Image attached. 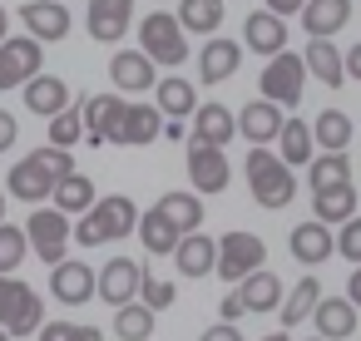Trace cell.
Wrapping results in <instances>:
<instances>
[{
	"mask_svg": "<svg viewBox=\"0 0 361 341\" xmlns=\"http://www.w3.org/2000/svg\"><path fill=\"white\" fill-rule=\"evenodd\" d=\"M287 247H292V257H297L302 267H317V262H326V257L336 252V232H331V223L312 218V223H297V228H292Z\"/></svg>",
	"mask_w": 361,
	"mask_h": 341,
	"instance_id": "e0dca14e",
	"label": "cell"
},
{
	"mask_svg": "<svg viewBox=\"0 0 361 341\" xmlns=\"http://www.w3.org/2000/svg\"><path fill=\"white\" fill-rule=\"evenodd\" d=\"M75 139H90V124H85V114L70 104L65 114H55V119H50V144H60V149H75Z\"/></svg>",
	"mask_w": 361,
	"mask_h": 341,
	"instance_id": "60d3db41",
	"label": "cell"
},
{
	"mask_svg": "<svg viewBox=\"0 0 361 341\" xmlns=\"http://www.w3.org/2000/svg\"><path fill=\"white\" fill-rule=\"evenodd\" d=\"M336 183H351V159H346V154H322V159H312V193L336 188Z\"/></svg>",
	"mask_w": 361,
	"mask_h": 341,
	"instance_id": "f35d334b",
	"label": "cell"
},
{
	"mask_svg": "<svg viewBox=\"0 0 361 341\" xmlns=\"http://www.w3.org/2000/svg\"><path fill=\"white\" fill-rule=\"evenodd\" d=\"M173 262H178V272L183 277H208V272H218V242L213 237H203V232H183V242H178V252H173Z\"/></svg>",
	"mask_w": 361,
	"mask_h": 341,
	"instance_id": "cb8c5ba5",
	"label": "cell"
},
{
	"mask_svg": "<svg viewBox=\"0 0 361 341\" xmlns=\"http://www.w3.org/2000/svg\"><path fill=\"white\" fill-rule=\"evenodd\" d=\"M25 232H30V242H35V257H40V262H50V267H60V262H65L70 213H60L55 203H50V208H35V213H30V223H25Z\"/></svg>",
	"mask_w": 361,
	"mask_h": 341,
	"instance_id": "9c48e42d",
	"label": "cell"
},
{
	"mask_svg": "<svg viewBox=\"0 0 361 341\" xmlns=\"http://www.w3.org/2000/svg\"><path fill=\"white\" fill-rule=\"evenodd\" d=\"M0 223H6V193H0Z\"/></svg>",
	"mask_w": 361,
	"mask_h": 341,
	"instance_id": "db71d44e",
	"label": "cell"
},
{
	"mask_svg": "<svg viewBox=\"0 0 361 341\" xmlns=\"http://www.w3.org/2000/svg\"><path fill=\"white\" fill-rule=\"evenodd\" d=\"M16 129H20V124H16V114H11V109H0V154L16 144Z\"/></svg>",
	"mask_w": 361,
	"mask_h": 341,
	"instance_id": "7dc6e473",
	"label": "cell"
},
{
	"mask_svg": "<svg viewBox=\"0 0 361 341\" xmlns=\"http://www.w3.org/2000/svg\"><path fill=\"white\" fill-rule=\"evenodd\" d=\"M262 262H267V242H262L257 232H223V237H218V277H223L228 287L247 282Z\"/></svg>",
	"mask_w": 361,
	"mask_h": 341,
	"instance_id": "52a82bcc",
	"label": "cell"
},
{
	"mask_svg": "<svg viewBox=\"0 0 361 341\" xmlns=\"http://www.w3.org/2000/svg\"><path fill=\"white\" fill-rule=\"evenodd\" d=\"M70 173H75V159H70V149H60V144H45V149L25 154V159L11 168V198H20V203L40 208L45 198H55L60 178H70Z\"/></svg>",
	"mask_w": 361,
	"mask_h": 341,
	"instance_id": "6da1fadb",
	"label": "cell"
},
{
	"mask_svg": "<svg viewBox=\"0 0 361 341\" xmlns=\"http://www.w3.org/2000/svg\"><path fill=\"white\" fill-rule=\"evenodd\" d=\"M154 208L169 223H178V232H198V223H203V193H164Z\"/></svg>",
	"mask_w": 361,
	"mask_h": 341,
	"instance_id": "d6a6232c",
	"label": "cell"
},
{
	"mask_svg": "<svg viewBox=\"0 0 361 341\" xmlns=\"http://www.w3.org/2000/svg\"><path fill=\"white\" fill-rule=\"evenodd\" d=\"M233 129H238V119H233L228 104H218V99H203V104H198V114H193V139H203V144H228Z\"/></svg>",
	"mask_w": 361,
	"mask_h": 341,
	"instance_id": "f1b7e54d",
	"label": "cell"
},
{
	"mask_svg": "<svg viewBox=\"0 0 361 341\" xmlns=\"http://www.w3.org/2000/svg\"><path fill=\"white\" fill-rule=\"evenodd\" d=\"M307 70H312L317 85L341 89V80H346V55H341L331 40H312V45H307Z\"/></svg>",
	"mask_w": 361,
	"mask_h": 341,
	"instance_id": "83f0119b",
	"label": "cell"
},
{
	"mask_svg": "<svg viewBox=\"0 0 361 341\" xmlns=\"http://www.w3.org/2000/svg\"><path fill=\"white\" fill-rule=\"evenodd\" d=\"M282 129H287V114H282L277 99H247L243 114H238V134H243L252 149H257V144H277Z\"/></svg>",
	"mask_w": 361,
	"mask_h": 341,
	"instance_id": "7c38bea8",
	"label": "cell"
},
{
	"mask_svg": "<svg viewBox=\"0 0 361 341\" xmlns=\"http://www.w3.org/2000/svg\"><path fill=\"white\" fill-rule=\"evenodd\" d=\"M188 178H193V193H223L228 178H233L223 144H203V139H198V144L188 149Z\"/></svg>",
	"mask_w": 361,
	"mask_h": 341,
	"instance_id": "4fadbf2b",
	"label": "cell"
},
{
	"mask_svg": "<svg viewBox=\"0 0 361 341\" xmlns=\"http://www.w3.org/2000/svg\"><path fill=\"white\" fill-rule=\"evenodd\" d=\"M247 188H252V198H257V208H287L292 198H297V178H292V163L282 159V154H272L267 144H257L252 154H247Z\"/></svg>",
	"mask_w": 361,
	"mask_h": 341,
	"instance_id": "3957f363",
	"label": "cell"
},
{
	"mask_svg": "<svg viewBox=\"0 0 361 341\" xmlns=\"http://www.w3.org/2000/svg\"><path fill=\"white\" fill-rule=\"evenodd\" d=\"M312 144H317V129H312L307 119H287V129H282V139H277V154L297 168V163H312Z\"/></svg>",
	"mask_w": 361,
	"mask_h": 341,
	"instance_id": "e575fe53",
	"label": "cell"
},
{
	"mask_svg": "<svg viewBox=\"0 0 361 341\" xmlns=\"http://www.w3.org/2000/svg\"><path fill=\"white\" fill-rule=\"evenodd\" d=\"M124 109H129V99L94 94V99L85 104V124H90V139H85V144H114V134H119V124H124Z\"/></svg>",
	"mask_w": 361,
	"mask_h": 341,
	"instance_id": "ffe728a7",
	"label": "cell"
},
{
	"mask_svg": "<svg viewBox=\"0 0 361 341\" xmlns=\"http://www.w3.org/2000/svg\"><path fill=\"white\" fill-rule=\"evenodd\" d=\"M139 287H144V267L134 257H109L99 267V302H109L114 311L139 302Z\"/></svg>",
	"mask_w": 361,
	"mask_h": 341,
	"instance_id": "8fae6325",
	"label": "cell"
},
{
	"mask_svg": "<svg viewBox=\"0 0 361 341\" xmlns=\"http://www.w3.org/2000/svg\"><path fill=\"white\" fill-rule=\"evenodd\" d=\"M307 55H292V50H282V55H272L267 65H262V75H257V94L262 99H277L282 109H292V104H302V85H307Z\"/></svg>",
	"mask_w": 361,
	"mask_h": 341,
	"instance_id": "8992f818",
	"label": "cell"
},
{
	"mask_svg": "<svg viewBox=\"0 0 361 341\" xmlns=\"http://www.w3.org/2000/svg\"><path fill=\"white\" fill-rule=\"evenodd\" d=\"M139 208H134V198H124V193H109V198H99L80 223H75V242L80 247H104V242H119V237H129V232H139Z\"/></svg>",
	"mask_w": 361,
	"mask_h": 341,
	"instance_id": "7a4b0ae2",
	"label": "cell"
},
{
	"mask_svg": "<svg viewBox=\"0 0 361 341\" xmlns=\"http://www.w3.org/2000/svg\"><path fill=\"white\" fill-rule=\"evenodd\" d=\"M164 109L159 104H129L124 109V124H119V134H114V144H154L159 134H164Z\"/></svg>",
	"mask_w": 361,
	"mask_h": 341,
	"instance_id": "603a6c76",
	"label": "cell"
},
{
	"mask_svg": "<svg viewBox=\"0 0 361 341\" xmlns=\"http://www.w3.org/2000/svg\"><path fill=\"white\" fill-rule=\"evenodd\" d=\"M346 20H351V0H312V6L302 11L307 40H331Z\"/></svg>",
	"mask_w": 361,
	"mask_h": 341,
	"instance_id": "7402d4cb",
	"label": "cell"
},
{
	"mask_svg": "<svg viewBox=\"0 0 361 341\" xmlns=\"http://www.w3.org/2000/svg\"><path fill=\"white\" fill-rule=\"evenodd\" d=\"M346 297L361 306V262H356V267H351V277H346Z\"/></svg>",
	"mask_w": 361,
	"mask_h": 341,
	"instance_id": "681fc988",
	"label": "cell"
},
{
	"mask_svg": "<svg viewBox=\"0 0 361 341\" xmlns=\"http://www.w3.org/2000/svg\"><path fill=\"white\" fill-rule=\"evenodd\" d=\"M317 144H322V154H346V144H351V114H341V109H322L317 114Z\"/></svg>",
	"mask_w": 361,
	"mask_h": 341,
	"instance_id": "836d02e7",
	"label": "cell"
},
{
	"mask_svg": "<svg viewBox=\"0 0 361 341\" xmlns=\"http://www.w3.org/2000/svg\"><path fill=\"white\" fill-rule=\"evenodd\" d=\"M0 326L11 336H35L45 326V306H40L35 287H25L16 272H0Z\"/></svg>",
	"mask_w": 361,
	"mask_h": 341,
	"instance_id": "277c9868",
	"label": "cell"
},
{
	"mask_svg": "<svg viewBox=\"0 0 361 341\" xmlns=\"http://www.w3.org/2000/svg\"><path fill=\"white\" fill-rule=\"evenodd\" d=\"M139 302H149L154 311L173 306V282H154V277H144V287H139Z\"/></svg>",
	"mask_w": 361,
	"mask_h": 341,
	"instance_id": "ee69618b",
	"label": "cell"
},
{
	"mask_svg": "<svg viewBox=\"0 0 361 341\" xmlns=\"http://www.w3.org/2000/svg\"><path fill=\"white\" fill-rule=\"evenodd\" d=\"M25 257H30V232L0 223V272H16Z\"/></svg>",
	"mask_w": 361,
	"mask_h": 341,
	"instance_id": "ab89813d",
	"label": "cell"
},
{
	"mask_svg": "<svg viewBox=\"0 0 361 341\" xmlns=\"http://www.w3.org/2000/svg\"><path fill=\"white\" fill-rule=\"evenodd\" d=\"M139 50L149 60H159V65H183L188 60V30H183V20L169 16V11L144 16L139 20Z\"/></svg>",
	"mask_w": 361,
	"mask_h": 341,
	"instance_id": "5b68a950",
	"label": "cell"
},
{
	"mask_svg": "<svg viewBox=\"0 0 361 341\" xmlns=\"http://www.w3.org/2000/svg\"><path fill=\"white\" fill-rule=\"evenodd\" d=\"M336 252H341L346 262H361V218L341 223V232H336Z\"/></svg>",
	"mask_w": 361,
	"mask_h": 341,
	"instance_id": "7bdbcfd3",
	"label": "cell"
},
{
	"mask_svg": "<svg viewBox=\"0 0 361 341\" xmlns=\"http://www.w3.org/2000/svg\"><path fill=\"white\" fill-rule=\"evenodd\" d=\"M322 306V282L317 277H302L292 292H287V302H282V326H297L302 316H312Z\"/></svg>",
	"mask_w": 361,
	"mask_h": 341,
	"instance_id": "74e56055",
	"label": "cell"
},
{
	"mask_svg": "<svg viewBox=\"0 0 361 341\" xmlns=\"http://www.w3.org/2000/svg\"><path fill=\"white\" fill-rule=\"evenodd\" d=\"M0 40H11V16H6V6H0Z\"/></svg>",
	"mask_w": 361,
	"mask_h": 341,
	"instance_id": "816d5d0a",
	"label": "cell"
},
{
	"mask_svg": "<svg viewBox=\"0 0 361 341\" xmlns=\"http://www.w3.org/2000/svg\"><path fill=\"white\" fill-rule=\"evenodd\" d=\"M139 242H144L149 257H173L178 242H183V232H178V223H169L159 208H149V213L139 218Z\"/></svg>",
	"mask_w": 361,
	"mask_h": 341,
	"instance_id": "484cf974",
	"label": "cell"
},
{
	"mask_svg": "<svg viewBox=\"0 0 361 341\" xmlns=\"http://www.w3.org/2000/svg\"><path fill=\"white\" fill-rule=\"evenodd\" d=\"M20 25H25V35L55 45V40L70 35V11L60 6V0H25V6H20Z\"/></svg>",
	"mask_w": 361,
	"mask_h": 341,
	"instance_id": "9a60e30c",
	"label": "cell"
},
{
	"mask_svg": "<svg viewBox=\"0 0 361 341\" xmlns=\"http://www.w3.org/2000/svg\"><path fill=\"white\" fill-rule=\"evenodd\" d=\"M307 341H326V336H307Z\"/></svg>",
	"mask_w": 361,
	"mask_h": 341,
	"instance_id": "9f6ffc18",
	"label": "cell"
},
{
	"mask_svg": "<svg viewBox=\"0 0 361 341\" xmlns=\"http://www.w3.org/2000/svg\"><path fill=\"white\" fill-rule=\"evenodd\" d=\"M312 6V0H267V11H277V16H302Z\"/></svg>",
	"mask_w": 361,
	"mask_h": 341,
	"instance_id": "c3c4849f",
	"label": "cell"
},
{
	"mask_svg": "<svg viewBox=\"0 0 361 341\" xmlns=\"http://www.w3.org/2000/svg\"><path fill=\"white\" fill-rule=\"evenodd\" d=\"M312 213L322 218V223H351L356 218V188L351 183H336V188H322V193H312Z\"/></svg>",
	"mask_w": 361,
	"mask_h": 341,
	"instance_id": "f546056e",
	"label": "cell"
},
{
	"mask_svg": "<svg viewBox=\"0 0 361 341\" xmlns=\"http://www.w3.org/2000/svg\"><path fill=\"white\" fill-rule=\"evenodd\" d=\"M238 70H243V45L213 35V40L203 45V55H198V80H203V85H223V80H233Z\"/></svg>",
	"mask_w": 361,
	"mask_h": 341,
	"instance_id": "ac0fdd59",
	"label": "cell"
},
{
	"mask_svg": "<svg viewBox=\"0 0 361 341\" xmlns=\"http://www.w3.org/2000/svg\"><path fill=\"white\" fill-rule=\"evenodd\" d=\"M198 94H193V85L188 80H178V75H169V80H159L154 85V104L169 114V119H188V114H198V104H193Z\"/></svg>",
	"mask_w": 361,
	"mask_h": 341,
	"instance_id": "4dcf8cb0",
	"label": "cell"
},
{
	"mask_svg": "<svg viewBox=\"0 0 361 341\" xmlns=\"http://www.w3.org/2000/svg\"><path fill=\"white\" fill-rule=\"evenodd\" d=\"M94 203H99V193H94V178H85V173H70V178H60V188H55V208H60V213H70V218H85Z\"/></svg>",
	"mask_w": 361,
	"mask_h": 341,
	"instance_id": "1f68e13d",
	"label": "cell"
},
{
	"mask_svg": "<svg viewBox=\"0 0 361 341\" xmlns=\"http://www.w3.org/2000/svg\"><path fill=\"white\" fill-rule=\"evenodd\" d=\"M262 341H292V336H287V331H272V336H262Z\"/></svg>",
	"mask_w": 361,
	"mask_h": 341,
	"instance_id": "f5cc1de1",
	"label": "cell"
},
{
	"mask_svg": "<svg viewBox=\"0 0 361 341\" xmlns=\"http://www.w3.org/2000/svg\"><path fill=\"white\" fill-rule=\"evenodd\" d=\"M178 20L193 35H213L223 25V0H178Z\"/></svg>",
	"mask_w": 361,
	"mask_h": 341,
	"instance_id": "8d00e7d4",
	"label": "cell"
},
{
	"mask_svg": "<svg viewBox=\"0 0 361 341\" xmlns=\"http://www.w3.org/2000/svg\"><path fill=\"white\" fill-rule=\"evenodd\" d=\"M346 75L361 80V45H351V55H346Z\"/></svg>",
	"mask_w": 361,
	"mask_h": 341,
	"instance_id": "f907efd6",
	"label": "cell"
},
{
	"mask_svg": "<svg viewBox=\"0 0 361 341\" xmlns=\"http://www.w3.org/2000/svg\"><path fill=\"white\" fill-rule=\"evenodd\" d=\"M198 341H243V331H238V321H218V326H208Z\"/></svg>",
	"mask_w": 361,
	"mask_h": 341,
	"instance_id": "bcb514c9",
	"label": "cell"
},
{
	"mask_svg": "<svg viewBox=\"0 0 361 341\" xmlns=\"http://www.w3.org/2000/svg\"><path fill=\"white\" fill-rule=\"evenodd\" d=\"M243 45L247 50H257L262 60H272V55H282L287 50V20L277 16V11H252L247 20H243Z\"/></svg>",
	"mask_w": 361,
	"mask_h": 341,
	"instance_id": "2e32d148",
	"label": "cell"
},
{
	"mask_svg": "<svg viewBox=\"0 0 361 341\" xmlns=\"http://www.w3.org/2000/svg\"><path fill=\"white\" fill-rule=\"evenodd\" d=\"M218 311H223V321H243V316H247V302H243V292L233 287V292L218 302Z\"/></svg>",
	"mask_w": 361,
	"mask_h": 341,
	"instance_id": "f6af8a7d",
	"label": "cell"
},
{
	"mask_svg": "<svg viewBox=\"0 0 361 341\" xmlns=\"http://www.w3.org/2000/svg\"><path fill=\"white\" fill-rule=\"evenodd\" d=\"M154 65H159V60H149L144 50H119V55L109 60V80H114L119 89H129V94H144V89L159 85V80H154Z\"/></svg>",
	"mask_w": 361,
	"mask_h": 341,
	"instance_id": "d6986e66",
	"label": "cell"
},
{
	"mask_svg": "<svg viewBox=\"0 0 361 341\" xmlns=\"http://www.w3.org/2000/svg\"><path fill=\"white\" fill-rule=\"evenodd\" d=\"M25 109L40 114V119L65 114V109H70V89H65V80H55V75H35V80L25 85Z\"/></svg>",
	"mask_w": 361,
	"mask_h": 341,
	"instance_id": "d4e9b609",
	"label": "cell"
},
{
	"mask_svg": "<svg viewBox=\"0 0 361 341\" xmlns=\"http://www.w3.org/2000/svg\"><path fill=\"white\" fill-rule=\"evenodd\" d=\"M114 336L119 341H149L154 336V306L149 302H129L114 311Z\"/></svg>",
	"mask_w": 361,
	"mask_h": 341,
	"instance_id": "d590c367",
	"label": "cell"
},
{
	"mask_svg": "<svg viewBox=\"0 0 361 341\" xmlns=\"http://www.w3.org/2000/svg\"><path fill=\"white\" fill-rule=\"evenodd\" d=\"M50 292H55V302H65V306L94 302V297H99V272H94L90 262H80V257H65L60 267H50Z\"/></svg>",
	"mask_w": 361,
	"mask_h": 341,
	"instance_id": "30bf717a",
	"label": "cell"
},
{
	"mask_svg": "<svg viewBox=\"0 0 361 341\" xmlns=\"http://www.w3.org/2000/svg\"><path fill=\"white\" fill-rule=\"evenodd\" d=\"M238 292H243V302H247V311H282V302H287V287H282V277L277 272H267V267H257L247 282H238Z\"/></svg>",
	"mask_w": 361,
	"mask_h": 341,
	"instance_id": "4316f807",
	"label": "cell"
},
{
	"mask_svg": "<svg viewBox=\"0 0 361 341\" xmlns=\"http://www.w3.org/2000/svg\"><path fill=\"white\" fill-rule=\"evenodd\" d=\"M40 341H104L99 326H75V321H45Z\"/></svg>",
	"mask_w": 361,
	"mask_h": 341,
	"instance_id": "b9f144b4",
	"label": "cell"
},
{
	"mask_svg": "<svg viewBox=\"0 0 361 341\" xmlns=\"http://www.w3.org/2000/svg\"><path fill=\"white\" fill-rule=\"evenodd\" d=\"M356 302L351 297H322V306L312 311V321H317V336H326V341H346V336H356Z\"/></svg>",
	"mask_w": 361,
	"mask_h": 341,
	"instance_id": "44dd1931",
	"label": "cell"
},
{
	"mask_svg": "<svg viewBox=\"0 0 361 341\" xmlns=\"http://www.w3.org/2000/svg\"><path fill=\"white\" fill-rule=\"evenodd\" d=\"M0 341H16V336H6V326H0Z\"/></svg>",
	"mask_w": 361,
	"mask_h": 341,
	"instance_id": "11a10c76",
	"label": "cell"
},
{
	"mask_svg": "<svg viewBox=\"0 0 361 341\" xmlns=\"http://www.w3.org/2000/svg\"><path fill=\"white\" fill-rule=\"evenodd\" d=\"M85 20H90V35H94L99 45H114V40H124L129 25H134V0H90Z\"/></svg>",
	"mask_w": 361,
	"mask_h": 341,
	"instance_id": "5bb4252c",
	"label": "cell"
},
{
	"mask_svg": "<svg viewBox=\"0 0 361 341\" xmlns=\"http://www.w3.org/2000/svg\"><path fill=\"white\" fill-rule=\"evenodd\" d=\"M45 65V40L35 35H11L0 40V89H25Z\"/></svg>",
	"mask_w": 361,
	"mask_h": 341,
	"instance_id": "ba28073f",
	"label": "cell"
}]
</instances>
